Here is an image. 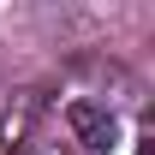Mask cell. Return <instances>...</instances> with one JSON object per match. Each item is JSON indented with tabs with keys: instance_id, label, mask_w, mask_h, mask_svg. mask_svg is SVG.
I'll use <instances>...</instances> for the list:
<instances>
[{
	"instance_id": "cell-1",
	"label": "cell",
	"mask_w": 155,
	"mask_h": 155,
	"mask_svg": "<svg viewBox=\"0 0 155 155\" xmlns=\"http://www.w3.org/2000/svg\"><path fill=\"white\" fill-rule=\"evenodd\" d=\"M66 125H72V137L84 149H96V155L119 143V114L101 107V101H72V107H66Z\"/></svg>"
},
{
	"instance_id": "cell-2",
	"label": "cell",
	"mask_w": 155,
	"mask_h": 155,
	"mask_svg": "<svg viewBox=\"0 0 155 155\" xmlns=\"http://www.w3.org/2000/svg\"><path fill=\"white\" fill-rule=\"evenodd\" d=\"M36 107H42V101L30 96V90H24V96L6 107V119H0V143H6V149H18L24 137H30V125H36Z\"/></svg>"
},
{
	"instance_id": "cell-3",
	"label": "cell",
	"mask_w": 155,
	"mask_h": 155,
	"mask_svg": "<svg viewBox=\"0 0 155 155\" xmlns=\"http://www.w3.org/2000/svg\"><path fill=\"white\" fill-rule=\"evenodd\" d=\"M48 155H60V149H48Z\"/></svg>"
}]
</instances>
